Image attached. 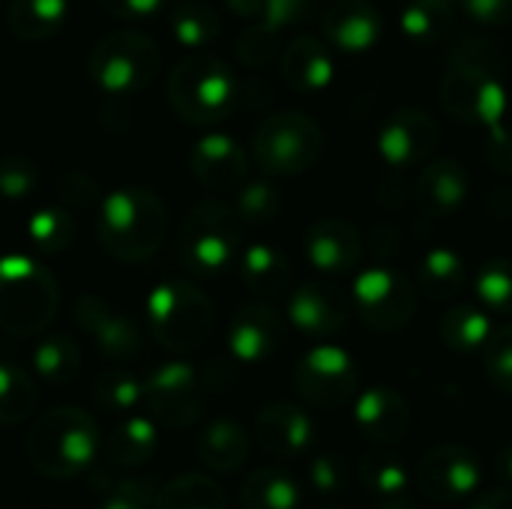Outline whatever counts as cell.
Here are the masks:
<instances>
[{
	"instance_id": "cell-43",
	"label": "cell",
	"mask_w": 512,
	"mask_h": 509,
	"mask_svg": "<svg viewBox=\"0 0 512 509\" xmlns=\"http://www.w3.org/2000/svg\"><path fill=\"white\" fill-rule=\"evenodd\" d=\"M447 66H462V69H480V72H492L501 75L504 69V54L501 48L486 39V36H462L450 54H447Z\"/></svg>"
},
{
	"instance_id": "cell-58",
	"label": "cell",
	"mask_w": 512,
	"mask_h": 509,
	"mask_svg": "<svg viewBox=\"0 0 512 509\" xmlns=\"http://www.w3.org/2000/svg\"><path fill=\"white\" fill-rule=\"evenodd\" d=\"M489 207L498 213V216H504V219H510L512 216V192L510 189H501V192H495V198L489 201Z\"/></svg>"
},
{
	"instance_id": "cell-42",
	"label": "cell",
	"mask_w": 512,
	"mask_h": 509,
	"mask_svg": "<svg viewBox=\"0 0 512 509\" xmlns=\"http://www.w3.org/2000/svg\"><path fill=\"white\" fill-rule=\"evenodd\" d=\"M39 189V168L24 153L0 156V198L6 201H27Z\"/></svg>"
},
{
	"instance_id": "cell-30",
	"label": "cell",
	"mask_w": 512,
	"mask_h": 509,
	"mask_svg": "<svg viewBox=\"0 0 512 509\" xmlns=\"http://www.w3.org/2000/svg\"><path fill=\"white\" fill-rule=\"evenodd\" d=\"M300 498V483L282 468H255L240 486L243 509H297Z\"/></svg>"
},
{
	"instance_id": "cell-11",
	"label": "cell",
	"mask_w": 512,
	"mask_h": 509,
	"mask_svg": "<svg viewBox=\"0 0 512 509\" xmlns=\"http://www.w3.org/2000/svg\"><path fill=\"white\" fill-rule=\"evenodd\" d=\"M444 111L465 126L474 129H495L504 123L510 99L501 84V75L480 72V69H462V66H447V75L441 78L438 87Z\"/></svg>"
},
{
	"instance_id": "cell-37",
	"label": "cell",
	"mask_w": 512,
	"mask_h": 509,
	"mask_svg": "<svg viewBox=\"0 0 512 509\" xmlns=\"http://www.w3.org/2000/svg\"><path fill=\"white\" fill-rule=\"evenodd\" d=\"M36 405H39V390L33 378L12 363H0V426L27 423Z\"/></svg>"
},
{
	"instance_id": "cell-49",
	"label": "cell",
	"mask_w": 512,
	"mask_h": 509,
	"mask_svg": "<svg viewBox=\"0 0 512 509\" xmlns=\"http://www.w3.org/2000/svg\"><path fill=\"white\" fill-rule=\"evenodd\" d=\"M57 189H60L63 201H66V204H72L75 210H90V207H96V204L102 201L96 180H93V177H87V174H81V171L63 174Z\"/></svg>"
},
{
	"instance_id": "cell-51",
	"label": "cell",
	"mask_w": 512,
	"mask_h": 509,
	"mask_svg": "<svg viewBox=\"0 0 512 509\" xmlns=\"http://www.w3.org/2000/svg\"><path fill=\"white\" fill-rule=\"evenodd\" d=\"M486 162L492 165L495 174L501 177H512V129H507L504 123L489 129L486 138Z\"/></svg>"
},
{
	"instance_id": "cell-25",
	"label": "cell",
	"mask_w": 512,
	"mask_h": 509,
	"mask_svg": "<svg viewBox=\"0 0 512 509\" xmlns=\"http://www.w3.org/2000/svg\"><path fill=\"white\" fill-rule=\"evenodd\" d=\"M252 453V438L234 417H219L207 423L195 441L198 462L213 474H237Z\"/></svg>"
},
{
	"instance_id": "cell-60",
	"label": "cell",
	"mask_w": 512,
	"mask_h": 509,
	"mask_svg": "<svg viewBox=\"0 0 512 509\" xmlns=\"http://www.w3.org/2000/svg\"><path fill=\"white\" fill-rule=\"evenodd\" d=\"M318 509H348V507H318Z\"/></svg>"
},
{
	"instance_id": "cell-9",
	"label": "cell",
	"mask_w": 512,
	"mask_h": 509,
	"mask_svg": "<svg viewBox=\"0 0 512 509\" xmlns=\"http://www.w3.org/2000/svg\"><path fill=\"white\" fill-rule=\"evenodd\" d=\"M147 417L165 429H189L207 411V387L201 372L186 360H171L156 366L144 378Z\"/></svg>"
},
{
	"instance_id": "cell-17",
	"label": "cell",
	"mask_w": 512,
	"mask_h": 509,
	"mask_svg": "<svg viewBox=\"0 0 512 509\" xmlns=\"http://www.w3.org/2000/svg\"><path fill=\"white\" fill-rule=\"evenodd\" d=\"M303 249H306V261L315 270H321L327 276H345V273L357 270L366 243L354 222H348L342 216H324L306 228Z\"/></svg>"
},
{
	"instance_id": "cell-4",
	"label": "cell",
	"mask_w": 512,
	"mask_h": 509,
	"mask_svg": "<svg viewBox=\"0 0 512 509\" xmlns=\"http://www.w3.org/2000/svg\"><path fill=\"white\" fill-rule=\"evenodd\" d=\"M60 309V285L39 261L9 252L0 258V327L12 336H39Z\"/></svg>"
},
{
	"instance_id": "cell-59",
	"label": "cell",
	"mask_w": 512,
	"mask_h": 509,
	"mask_svg": "<svg viewBox=\"0 0 512 509\" xmlns=\"http://www.w3.org/2000/svg\"><path fill=\"white\" fill-rule=\"evenodd\" d=\"M378 509H414V501H411L408 495H399V498L378 501Z\"/></svg>"
},
{
	"instance_id": "cell-5",
	"label": "cell",
	"mask_w": 512,
	"mask_h": 509,
	"mask_svg": "<svg viewBox=\"0 0 512 509\" xmlns=\"http://www.w3.org/2000/svg\"><path fill=\"white\" fill-rule=\"evenodd\" d=\"M243 219L234 204L219 198H204L189 207L180 234H177V258L183 267L201 276H216L228 267H237L243 252Z\"/></svg>"
},
{
	"instance_id": "cell-54",
	"label": "cell",
	"mask_w": 512,
	"mask_h": 509,
	"mask_svg": "<svg viewBox=\"0 0 512 509\" xmlns=\"http://www.w3.org/2000/svg\"><path fill=\"white\" fill-rule=\"evenodd\" d=\"M378 201H381L387 210L405 207V201H408V183H405L402 171L393 168V171L378 183Z\"/></svg>"
},
{
	"instance_id": "cell-8",
	"label": "cell",
	"mask_w": 512,
	"mask_h": 509,
	"mask_svg": "<svg viewBox=\"0 0 512 509\" xmlns=\"http://www.w3.org/2000/svg\"><path fill=\"white\" fill-rule=\"evenodd\" d=\"M324 153L321 126L303 111L270 114L252 138V159L270 177H297L315 168Z\"/></svg>"
},
{
	"instance_id": "cell-46",
	"label": "cell",
	"mask_w": 512,
	"mask_h": 509,
	"mask_svg": "<svg viewBox=\"0 0 512 509\" xmlns=\"http://www.w3.org/2000/svg\"><path fill=\"white\" fill-rule=\"evenodd\" d=\"M309 483L318 495L324 498H339L345 495L348 483H351V468L342 456L336 453H321L312 459L309 465Z\"/></svg>"
},
{
	"instance_id": "cell-36",
	"label": "cell",
	"mask_w": 512,
	"mask_h": 509,
	"mask_svg": "<svg viewBox=\"0 0 512 509\" xmlns=\"http://www.w3.org/2000/svg\"><path fill=\"white\" fill-rule=\"evenodd\" d=\"M399 27L420 45L438 42L453 27V0H408L399 12Z\"/></svg>"
},
{
	"instance_id": "cell-40",
	"label": "cell",
	"mask_w": 512,
	"mask_h": 509,
	"mask_svg": "<svg viewBox=\"0 0 512 509\" xmlns=\"http://www.w3.org/2000/svg\"><path fill=\"white\" fill-rule=\"evenodd\" d=\"M93 399L108 414H126L135 411L144 399V381H138L126 369H108L93 384Z\"/></svg>"
},
{
	"instance_id": "cell-18",
	"label": "cell",
	"mask_w": 512,
	"mask_h": 509,
	"mask_svg": "<svg viewBox=\"0 0 512 509\" xmlns=\"http://www.w3.org/2000/svg\"><path fill=\"white\" fill-rule=\"evenodd\" d=\"M285 339V318L270 303H249L237 309L228 327V351L237 363L270 360Z\"/></svg>"
},
{
	"instance_id": "cell-16",
	"label": "cell",
	"mask_w": 512,
	"mask_h": 509,
	"mask_svg": "<svg viewBox=\"0 0 512 509\" xmlns=\"http://www.w3.org/2000/svg\"><path fill=\"white\" fill-rule=\"evenodd\" d=\"M351 318V297L333 282H306L288 300V321L309 339L342 333Z\"/></svg>"
},
{
	"instance_id": "cell-56",
	"label": "cell",
	"mask_w": 512,
	"mask_h": 509,
	"mask_svg": "<svg viewBox=\"0 0 512 509\" xmlns=\"http://www.w3.org/2000/svg\"><path fill=\"white\" fill-rule=\"evenodd\" d=\"M492 474H495L501 483L512 486V444L498 447V453L492 456Z\"/></svg>"
},
{
	"instance_id": "cell-6",
	"label": "cell",
	"mask_w": 512,
	"mask_h": 509,
	"mask_svg": "<svg viewBox=\"0 0 512 509\" xmlns=\"http://www.w3.org/2000/svg\"><path fill=\"white\" fill-rule=\"evenodd\" d=\"M162 66V51L159 45L132 27H120L108 36H102L90 57H87V72L93 84L102 90L105 99L123 102L135 99L144 87L153 84Z\"/></svg>"
},
{
	"instance_id": "cell-39",
	"label": "cell",
	"mask_w": 512,
	"mask_h": 509,
	"mask_svg": "<svg viewBox=\"0 0 512 509\" xmlns=\"http://www.w3.org/2000/svg\"><path fill=\"white\" fill-rule=\"evenodd\" d=\"M474 294L486 312L512 315V261L489 258L474 276Z\"/></svg>"
},
{
	"instance_id": "cell-52",
	"label": "cell",
	"mask_w": 512,
	"mask_h": 509,
	"mask_svg": "<svg viewBox=\"0 0 512 509\" xmlns=\"http://www.w3.org/2000/svg\"><path fill=\"white\" fill-rule=\"evenodd\" d=\"M99 6L120 21H144L168 6V0H99Z\"/></svg>"
},
{
	"instance_id": "cell-20",
	"label": "cell",
	"mask_w": 512,
	"mask_h": 509,
	"mask_svg": "<svg viewBox=\"0 0 512 509\" xmlns=\"http://www.w3.org/2000/svg\"><path fill=\"white\" fill-rule=\"evenodd\" d=\"M189 171L204 189L228 192L246 180L249 156L231 135L210 132L189 150Z\"/></svg>"
},
{
	"instance_id": "cell-26",
	"label": "cell",
	"mask_w": 512,
	"mask_h": 509,
	"mask_svg": "<svg viewBox=\"0 0 512 509\" xmlns=\"http://www.w3.org/2000/svg\"><path fill=\"white\" fill-rule=\"evenodd\" d=\"M237 273H240V282L258 294V297H282L288 288H291V279H294V270H291V261L282 249L270 246V243H252L240 252L237 258Z\"/></svg>"
},
{
	"instance_id": "cell-27",
	"label": "cell",
	"mask_w": 512,
	"mask_h": 509,
	"mask_svg": "<svg viewBox=\"0 0 512 509\" xmlns=\"http://www.w3.org/2000/svg\"><path fill=\"white\" fill-rule=\"evenodd\" d=\"M105 462L111 468L135 471L147 465L159 450V429L150 417H129L117 423L105 441Z\"/></svg>"
},
{
	"instance_id": "cell-47",
	"label": "cell",
	"mask_w": 512,
	"mask_h": 509,
	"mask_svg": "<svg viewBox=\"0 0 512 509\" xmlns=\"http://www.w3.org/2000/svg\"><path fill=\"white\" fill-rule=\"evenodd\" d=\"M156 492L159 489L150 477L123 480V483H114L108 492H102V501L96 504V509H153Z\"/></svg>"
},
{
	"instance_id": "cell-19",
	"label": "cell",
	"mask_w": 512,
	"mask_h": 509,
	"mask_svg": "<svg viewBox=\"0 0 512 509\" xmlns=\"http://www.w3.org/2000/svg\"><path fill=\"white\" fill-rule=\"evenodd\" d=\"M255 441L267 456L297 459L315 444V423L294 402H270L255 417Z\"/></svg>"
},
{
	"instance_id": "cell-34",
	"label": "cell",
	"mask_w": 512,
	"mask_h": 509,
	"mask_svg": "<svg viewBox=\"0 0 512 509\" xmlns=\"http://www.w3.org/2000/svg\"><path fill=\"white\" fill-rule=\"evenodd\" d=\"M33 372L48 387L72 384L78 378V372H81V348H78V342L72 336H66V333L45 336L33 351Z\"/></svg>"
},
{
	"instance_id": "cell-50",
	"label": "cell",
	"mask_w": 512,
	"mask_h": 509,
	"mask_svg": "<svg viewBox=\"0 0 512 509\" xmlns=\"http://www.w3.org/2000/svg\"><path fill=\"white\" fill-rule=\"evenodd\" d=\"M462 9L483 27H510L512 0H459Z\"/></svg>"
},
{
	"instance_id": "cell-15",
	"label": "cell",
	"mask_w": 512,
	"mask_h": 509,
	"mask_svg": "<svg viewBox=\"0 0 512 509\" xmlns=\"http://www.w3.org/2000/svg\"><path fill=\"white\" fill-rule=\"evenodd\" d=\"M72 318L78 330L96 342L105 360L126 363L144 351V336L138 324L129 315L111 309V303L96 294H78L72 306Z\"/></svg>"
},
{
	"instance_id": "cell-57",
	"label": "cell",
	"mask_w": 512,
	"mask_h": 509,
	"mask_svg": "<svg viewBox=\"0 0 512 509\" xmlns=\"http://www.w3.org/2000/svg\"><path fill=\"white\" fill-rule=\"evenodd\" d=\"M225 3L234 15H240L246 21H258L264 15V0H225Z\"/></svg>"
},
{
	"instance_id": "cell-38",
	"label": "cell",
	"mask_w": 512,
	"mask_h": 509,
	"mask_svg": "<svg viewBox=\"0 0 512 509\" xmlns=\"http://www.w3.org/2000/svg\"><path fill=\"white\" fill-rule=\"evenodd\" d=\"M30 246L42 255H60L72 246L75 240V222L66 210L60 207H42L27 219L24 228Z\"/></svg>"
},
{
	"instance_id": "cell-22",
	"label": "cell",
	"mask_w": 512,
	"mask_h": 509,
	"mask_svg": "<svg viewBox=\"0 0 512 509\" xmlns=\"http://www.w3.org/2000/svg\"><path fill=\"white\" fill-rule=\"evenodd\" d=\"M381 30L384 21L372 0H336L324 12V39L345 54H366L378 45Z\"/></svg>"
},
{
	"instance_id": "cell-1",
	"label": "cell",
	"mask_w": 512,
	"mask_h": 509,
	"mask_svg": "<svg viewBox=\"0 0 512 509\" xmlns=\"http://www.w3.org/2000/svg\"><path fill=\"white\" fill-rule=\"evenodd\" d=\"M168 237V207L162 198L141 186L114 189L99 201L96 240L105 255L123 264L153 258Z\"/></svg>"
},
{
	"instance_id": "cell-24",
	"label": "cell",
	"mask_w": 512,
	"mask_h": 509,
	"mask_svg": "<svg viewBox=\"0 0 512 509\" xmlns=\"http://www.w3.org/2000/svg\"><path fill=\"white\" fill-rule=\"evenodd\" d=\"M279 72L285 78V84L294 93L312 96L321 93L324 87H330L336 66H333V54L330 48L315 39V36H297L291 39L282 54H279Z\"/></svg>"
},
{
	"instance_id": "cell-14",
	"label": "cell",
	"mask_w": 512,
	"mask_h": 509,
	"mask_svg": "<svg viewBox=\"0 0 512 509\" xmlns=\"http://www.w3.org/2000/svg\"><path fill=\"white\" fill-rule=\"evenodd\" d=\"M438 141H441L438 120L426 108L405 105L384 120L378 132V153L390 168L405 171L429 162L432 153L438 150Z\"/></svg>"
},
{
	"instance_id": "cell-13",
	"label": "cell",
	"mask_w": 512,
	"mask_h": 509,
	"mask_svg": "<svg viewBox=\"0 0 512 509\" xmlns=\"http://www.w3.org/2000/svg\"><path fill=\"white\" fill-rule=\"evenodd\" d=\"M417 489L426 501L435 504H459L471 498L480 486V462L477 456L456 441L435 444L417 465Z\"/></svg>"
},
{
	"instance_id": "cell-48",
	"label": "cell",
	"mask_w": 512,
	"mask_h": 509,
	"mask_svg": "<svg viewBox=\"0 0 512 509\" xmlns=\"http://www.w3.org/2000/svg\"><path fill=\"white\" fill-rule=\"evenodd\" d=\"M312 9H315V0H264V15L258 21H264L267 27L282 33L285 27L306 21L312 15Z\"/></svg>"
},
{
	"instance_id": "cell-53",
	"label": "cell",
	"mask_w": 512,
	"mask_h": 509,
	"mask_svg": "<svg viewBox=\"0 0 512 509\" xmlns=\"http://www.w3.org/2000/svg\"><path fill=\"white\" fill-rule=\"evenodd\" d=\"M369 246L387 264L393 255H399V228L393 222H378L369 234Z\"/></svg>"
},
{
	"instance_id": "cell-7",
	"label": "cell",
	"mask_w": 512,
	"mask_h": 509,
	"mask_svg": "<svg viewBox=\"0 0 512 509\" xmlns=\"http://www.w3.org/2000/svg\"><path fill=\"white\" fill-rule=\"evenodd\" d=\"M150 336L171 354H189L201 348L213 333V303L189 282H162L144 303Z\"/></svg>"
},
{
	"instance_id": "cell-3",
	"label": "cell",
	"mask_w": 512,
	"mask_h": 509,
	"mask_svg": "<svg viewBox=\"0 0 512 509\" xmlns=\"http://www.w3.org/2000/svg\"><path fill=\"white\" fill-rule=\"evenodd\" d=\"M168 105L189 126H216L240 102V81L231 66L207 51H192L168 75Z\"/></svg>"
},
{
	"instance_id": "cell-28",
	"label": "cell",
	"mask_w": 512,
	"mask_h": 509,
	"mask_svg": "<svg viewBox=\"0 0 512 509\" xmlns=\"http://www.w3.org/2000/svg\"><path fill=\"white\" fill-rule=\"evenodd\" d=\"M69 15V0H9L6 6V24L21 42H42L57 36Z\"/></svg>"
},
{
	"instance_id": "cell-35",
	"label": "cell",
	"mask_w": 512,
	"mask_h": 509,
	"mask_svg": "<svg viewBox=\"0 0 512 509\" xmlns=\"http://www.w3.org/2000/svg\"><path fill=\"white\" fill-rule=\"evenodd\" d=\"M225 489L207 474H180L156 492L153 509H225Z\"/></svg>"
},
{
	"instance_id": "cell-32",
	"label": "cell",
	"mask_w": 512,
	"mask_h": 509,
	"mask_svg": "<svg viewBox=\"0 0 512 509\" xmlns=\"http://www.w3.org/2000/svg\"><path fill=\"white\" fill-rule=\"evenodd\" d=\"M492 312H486L483 306H453L450 312H444V318L438 321V333L441 342L453 351V354H474L483 351V345L492 336Z\"/></svg>"
},
{
	"instance_id": "cell-31",
	"label": "cell",
	"mask_w": 512,
	"mask_h": 509,
	"mask_svg": "<svg viewBox=\"0 0 512 509\" xmlns=\"http://www.w3.org/2000/svg\"><path fill=\"white\" fill-rule=\"evenodd\" d=\"M168 30L180 48L204 51L210 42H216V36L222 30V18H219L216 6H210L207 0H183L177 6H171V12H168Z\"/></svg>"
},
{
	"instance_id": "cell-23",
	"label": "cell",
	"mask_w": 512,
	"mask_h": 509,
	"mask_svg": "<svg viewBox=\"0 0 512 509\" xmlns=\"http://www.w3.org/2000/svg\"><path fill=\"white\" fill-rule=\"evenodd\" d=\"M414 192H417L420 210L429 219H441V216L456 213L468 201V195H471V177H468V171H465V165L459 159L444 156V159L429 162L420 171Z\"/></svg>"
},
{
	"instance_id": "cell-45",
	"label": "cell",
	"mask_w": 512,
	"mask_h": 509,
	"mask_svg": "<svg viewBox=\"0 0 512 509\" xmlns=\"http://www.w3.org/2000/svg\"><path fill=\"white\" fill-rule=\"evenodd\" d=\"M276 54H279V33H276L273 27H267L264 21H252V24L237 36V57H240L249 69L267 66Z\"/></svg>"
},
{
	"instance_id": "cell-55",
	"label": "cell",
	"mask_w": 512,
	"mask_h": 509,
	"mask_svg": "<svg viewBox=\"0 0 512 509\" xmlns=\"http://www.w3.org/2000/svg\"><path fill=\"white\" fill-rule=\"evenodd\" d=\"M471 509H512V489H507V486L489 489V492L477 495Z\"/></svg>"
},
{
	"instance_id": "cell-44",
	"label": "cell",
	"mask_w": 512,
	"mask_h": 509,
	"mask_svg": "<svg viewBox=\"0 0 512 509\" xmlns=\"http://www.w3.org/2000/svg\"><path fill=\"white\" fill-rule=\"evenodd\" d=\"M483 366L492 387L504 396H512V324L492 330L483 345Z\"/></svg>"
},
{
	"instance_id": "cell-41",
	"label": "cell",
	"mask_w": 512,
	"mask_h": 509,
	"mask_svg": "<svg viewBox=\"0 0 512 509\" xmlns=\"http://www.w3.org/2000/svg\"><path fill=\"white\" fill-rule=\"evenodd\" d=\"M234 210L243 219V225H270L282 213V192L267 180H243L237 186Z\"/></svg>"
},
{
	"instance_id": "cell-10",
	"label": "cell",
	"mask_w": 512,
	"mask_h": 509,
	"mask_svg": "<svg viewBox=\"0 0 512 509\" xmlns=\"http://www.w3.org/2000/svg\"><path fill=\"white\" fill-rule=\"evenodd\" d=\"M351 309L375 333H399L417 315V285L387 264L369 267L354 279Z\"/></svg>"
},
{
	"instance_id": "cell-29",
	"label": "cell",
	"mask_w": 512,
	"mask_h": 509,
	"mask_svg": "<svg viewBox=\"0 0 512 509\" xmlns=\"http://www.w3.org/2000/svg\"><path fill=\"white\" fill-rule=\"evenodd\" d=\"M468 288V264L453 249H429L417 270V291L432 303H447L462 297Z\"/></svg>"
},
{
	"instance_id": "cell-12",
	"label": "cell",
	"mask_w": 512,
	"mask_h": 509,
	"mask_svg": "<svg viewBox=\"0 0 512 509\" xmlns=\"http://www.w3.org/2000/svg\"><path fill=\"white\" fill-rule=\"evenodd\" d=\"M294 390L306 405L336 411L357 399L360 369L348 351L336 345H318L294 366Z\"/></svg>"
},
{
	"instance_id": "cell-2",
	"label": "cell",
	"mask_w": 512,
	"mask_h": 509,
	"mask_svg": "<svg viewBox=\"0 0 512 509\" xmlns=\"http://www.w3.org/2000/svg\"><path fill=\"white\" fill-rule=\"evenodd\" d=\"M96 420L72 405H60L36 417L27 429V459L48 480H72L87 474L99 456Z\"/></svg>"
},
{
	"instance_id": "cell-21",
	"label": "cell",
	"mask_w": 512,
	"mask_h": 509,
	"mask_svg": "<svg viewBox=\"0 0 512 509\" xmlns=\"http://www.w3.org/2000/svg\"><path fill=\"white\" fill-rule=\"evenodd\" d=\"M354 423L372 444L393 447L411 432V405L399 390L381 384L357 396Z\"/></svg>"
},
{
	"instance_id": "cell-33",
	"label": "cell",
	"mask_w": 512,
	"mask_h": 509,
	"mask_svg": "<svg viewBox=\"0 0 512 509\" xmlns=\"http://www.w3.org/2000/svg\"><path fill=\"white\" fill-rule=\"evenodd\" d=\"M357 477H360V486L378 501L408 495V486H411V474L405 462L387 447L369 450L357 465Z\"/></svg>"
}]
</instances>
